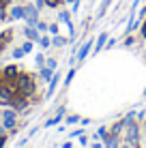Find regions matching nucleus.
Wrapping results in <instances>:
<instances>
[{
    "label": "nucleus",
    "mask_w": 146,
    "mask_h": 148,
    "mask_svg": "<svg viewBox=\"0 0 146 148\" xmlns=\"http://www.w3.org/2000/svg\"><path fill=\"white\" fill-rule=\"evenodd\" d=\"M39 45H41L43 49H47V47H52V39L47 37V34H41L39 37Z\"/></svg>",
    "instance_id": "nucleus-17"
},
{
    "label": "nucleus",
    "mask_w": 146,
    "mask_h": 148,
    "mask_svg": "<svg viewBox=\"0 0 146 148\" xmlns=\"http://www.w3.org/2000/svg\"><path fill=\"white\" fill-rule=\"evenodd\" d=\"M4 131H7V129H4V125H0V135H4Z\"/></svg>",
    "instance_id": "nucleus-35"
},
{
    "label": "nucleus",
    "mask_w": 146,
    "mask_h": 148,
    "mask_svg": "<svg viewBox=\"0 0 146 148\" xmlns=\"http://www.w3.org/2000/svg\"><path fill=\"white\" fill-rule=\"evenodd\" d=\"M58 24H64V26H69L71 24V11H58Z\"/></svg>",
    "instance_id": "nucleus-12"
},
{
    "label": "nucleus",
    "mask_w": 146,
    "mask_h": 148,
    "mask_svg": "<svg viewBox=\"0 0 146 148\" xmlns=\"http://www.w3.org/2000/svg\"><path fill=\"white\" fill-rule=\"evenodd\" d=\"M52 45L54 47H64V45H67V39H64L62 34H54L52 37Z\"/></svg>",
    "instance_id": "nucleus-15"
},
{
    "label": "nucleus",
    "mask_w": 146,
    "mask_h": 148,
    "mask_svg": "<svg viewBox=\"0 0 146 148\" xmlns=\"http://www.w3.org/2000/svg\"><path fill=\"white\" fill-rule=\"evenodd\" d=\"M110 34L108 32H99V39L95 41V47H93V54H99L101 49H105V43H108Z\"/></svg>",
    "instance_id": "nucleus-8"
},
{
    "label": "nucleus",
    "mask_w": 146,
    "mask_h": 148,
    "mask_svg": "<svg viewBox=\"0 0 146 148\" xmlns=\"http://www.w3.org/2000/svg\"><path fill=\"white\" fill-rule=\"evenodd\" d=\"M45 67H49V69H54V71H56L58 62H56V60H54V58H47V60H45Z\"/></svg>",
    "instance_id": "nucleus-25"
},
{
    "label": "nucleus",
    "mask_w": 146,
    "mask_h": 148,
    "mask_svg": "<svg viewBox=\"0 0 146 148\" xmlns=\"http://www.w3.org/2000/svg\"><path fill=\"white\" fill-rule=\"evenodd\" d=\"M140 30H142V39H146V19L142 22V26H140Z\"/></svg>",
    "instance_id": "nucleus-31"
},
{
    "label": "nucleus",
    "mask_w": 146,
    "mask_h": 148,
    "mask_svg": "<svg viewBox=\"0 0 146 148\" xmlns=\"http://www.w3.org/2000/svg\"><path fill=\"white\" fill-rule=\"evenodd\" d=\"M13 39V30H4V32H0V54L4 52V47H7L9 43H11Z\"/></svg>",
    "instance_id": "nucleus-10"
},
{
    "label": "nucleus",
    "mask_w": 146,
    "mask_h": 148,
    "mask_svg": "<svg viewBox=\"0 0 146 148\" xmlns=\"http://www.w3.org/2000/svg\"><path fill=\"white\" fill-rule=\"evenodd\" d=\"M11 108L15 110V112H24L28 108V97H24V95H15L13 97V101H11Z\"/></svg>",
    "instance_id": "nucleus-5"
},
{
    "label": "nucleus",
    "mask_w": 146,
    "mask_h": 148,
    "mask_svg": "<svg viewBox=\"0 0 146 148\" xmlns=\"http://www.w3.org/2000/svg\"><path fill=\"white\" fill-rule=\"evenodd\" d=\"M93 2H95V0H93Z\"/></svg>",
    "instance_id": "nucleus-37"
},
{
    "label": "nucleus",
    "mask_w": 146,
    "mask_h": 148,
    "mask_svg": "<svg viewBox=\"0 0 146 148\" xmlns=\"http://www.w3.org/2000/svg\"><path fill=\"white\" fill-rule=\"evenodd\" d=\"M58 30H60L58 24H47V32L49 34H58Z\"/></svg>",
    "instance_id": "nucleus-24"
},
{
    "label": "nucleus",
    "mask_w": 146,
    "mask_h": 148,
    "mask_svg": "<svg viewBox=\"0 0 146 148\" xmlns=\"http://www.w3.org/2000/svg\"><path fill=\"white\" fill-rule=\"evenodd\" d=\"M24 56H26V54H24V49H22V47H15V49H13V58H15V60L24 58Z\"/></svg>",
    "instance_id": "nucleus-22"
},
{
    "label": "nucleus",
    "mask_w": 146,
    "mask_h": 148,
    "mask_svg": "<svg viewBox=\"0 0 146 148\" xmlns=\"http://www.w3.org/2000/svg\"><path fill=\"white\" fill-rule=\"evenodd\" d=\"M22 32H24V37H26L28 41H37V43H39V37H41V32H39L34 26H28V24H26Z\"/></svg>",
    "instance_id": "nucleus-9"
},
{
    "label": "nucleus",
    "mask_w": 146,
    "mask_h": 148,
    "mask_svg": "<svg viewBox=\"0 0 146 148\" xmlns=\"http://www.w3.org/2000/svg\"><path fill=\"white\" fill-rule=\"evenodd\" d=\"M62 4V0H45V7L47 9H58Z\"/></svg>",
    "instance_id": "nucleus-19"
},
{
    "label": "nucleus",
    "mask_w": 146,
    "mask_h": 148,
    "mask_svg": "<svg viewBox=\"0 0 146 148\" xmlns=\"http://www.w3.org/2000/svg\"><path fill=\"white\" fill-rule=\"evenodd\" d=\"M24 19L28 26H37L39 22V9L34 4H24Z\"/></svg>",
    "instance_id": "nucleus-2"
},
{
    "label": "nucleus",
    "mask_w": 146,
    "mask_h": 148,
    "mask_svg": "<svg viewBox=\"0 0 146 148\" xmlns=\"http://www.w3.org/2000/svg\"><path fill=\"white\" fill-rule=\"evenodd\" d=\"M80 120H82V118H80V116H75V114H73V116H69V118L64 120V122H67V125H75V122H80Z\"/></svg>",
    "instance_id": "nucleus-26"
},
{
    "label": "nucleus",
    "mask_w": 146,
    "mask_h": 148,
    "mask_svg": "<svg viewBox=\"0 0 146 148\" xmlns=\"http://www.w3.org/2000/svg\"><path fill=\"white\" fill-rule=\"evenodd\" d=\"M58 82H60V73H54V77L49 79V86H47V92H45V97H52L54 92H56V88H58Z\"/></svg>",
    "instance_id": "nucleus-11"
},
{
    "label": "nucleus",
    "mask_w": 146,
    "mask_h": 148,
    "mask_svg": "<svg viewBox=\"0 0 146 148\" xmlns=\"http://www.w3.org/2000/svg\"><path fill=\"white\" fill-rule=\"evenodd\" d=\"M135 43V39H133V34H127V39H125V47H131V45Z\"/></svg>",
    "instance_id": "nucleus-27"
},
{
    "label": "nucleus",
    "mask_w": 146,
    "mask_h": 148,
    "mask_svg": "<svg viewBox=\"0 0 146 148\" xmlns=\"http://www.w3.org/2000/svg\"><path fill=\"white\" fill-rule=\"evenodd\" d=\"M0 120H2V110H0Z\"/></svg>",
    "instance_id": "nucleus-36"
},
{
    "label": "nucleus",
    "mask_w": 146,
    "mask_h": 148,
    "mask_svg": "<svg viewBox=\"0 0 146 148\" xmlns=\"http://www.w3.org/2000/svg\"><path fill=\"white\" fill-rule=\"evenodd\" d=\"M64 4H73V2H77V0H62Z\"/></svg>",
    "instance_id": "nucleus-34"
},
{
    "label": "nucleus",
    "mask_w": 146,
    "mask_h": 148,
    "mask_svg": "<svg viewBox=\"0 0 146 148\" xmlns=\"http://www.w3.org/2000/svg\"><path fill=\"white\" fill-rule=\"evenodd\" d=\"M9 19H11V22L24 19V4H13V7L9 9Z\"/></svg>",
    "instance_id": "nucleus-7"
},
{
    "label": "nucleus",
    "mask_w": 146,
    "mask_h": 148,
    "mask_svg": "<svg viewBox=\"0 0 146 148\" xmlns=\"http://www.w3.org/2000/svg\"><path fill=\"white\" fill-rule=\"evenodd\" d=\"M19 75V67H15V64H7L2 71H0V77L2 79H15Z\"/></svg>",
    "instance_id": "nucleus-6"
},
{
    "label": "nucleus",
    "mask_w": 146,
    "mask_h": 148,
    "mask_svg": "<svg viewBox=\"0 0 146 148\" xmlns=\"http://www.w3.org/2000/svg\"><path fill=\"white\" fill-rule=\"evenodd\" d=\"M2 125L7 131L15 129V125H17V112L15 110H2Z\"/></svg>",
    "instance_id": "nucleus-3"
},
{
    "label": "nucleus",
    "mask_w": 146,
    "mask_h": 148,
    "mask_svg": "<svg viewBox=\"0 0 146 148\" xmlns=\"http://www.w3.org/2000/svg\"><path fill=\"white\" fill-rule=\"evenodd\" d=\"M34 62H37V67H39V69L45 67V56H43V54H37V56H34Z\"/></svg>",
    "instance_id": "nucleus-21"
},
{
    "label": "nucleus",
    "mask_w": 146,
    "mask_h": 148,
    "mask_svg": "<svg viewBox=\"0 0 146 148\" xmlns=\"http://www.w3.org/2000/svg\"><path fill=\"white\" fill-rule=\"evenodd\" d=\"M34 28H37L39 32H47V24H45V22H41V19L37 22V26H34Z\"/></svg>",
    "instance_id": "nucleus-23"
},
{
    "label": "nucleus",
    "mask_w": 146,
    "mask_h": 148,
    "mask_svg": "<svg viewBox=\"0 0 146 148\" xmlns=\"http://www.w3.org/2000/svg\"><path fill=\"white\" fill-rule=\"evenodd\" d=\"M15 84H17V92L24 95V97H32L34 90H37V86H34V77L30 73H24V71H19V75L15 77Z\"/></svg>",
    "instance_id": "nucleus-1"
},
{
    "label": "nucleus",
    "mask_w": 146,
    "mask_h": 148,
    "mask_svg": "<svg viewBox=\"0 0 146 148\" xmlns=\"http://www.w3.org/2000/svg\"><path fill=\"white\" fill-rule=\"evenodd\" d=\"M54 73H56V71L54 69H49V67H41V71H39V75H41V79H45V82H49L54 77Z\"/></svg>",
    "instance_id": "nucleus-14"
},
{
    "label": "nucleus",
    "mask_w": 146,
    "mask_h": 148,
    "mask_svg": "<svg viewBox=\"0 0 146 148\" xmlns=\"http://www.w3.org/2000/svg\"><path fill=\"white\" fill-rule=\"evenodd\" d=\"M75 73H77V71L75 69H69V73H67V77H64V86H69L73 82V77H75Z\"/></svg>",
    "instance_id": "nucleus-20"
},
{
    "label": "nucleus",
    "mask_w": 146,
    "mask_h": 148,
    "mask_svg": "<svg viewBox=\"0 0 146 148\" xmlns=\"http://www.w3.org/2000/svg\"><path fill=\"white\" fill-rule=\"evenodd\" d=\"M110 4H112V0H103V2H101V7H99V11H97V17H99V19L105 17V13H108Z\"/></svg>",
    "instance_id": "nucleus-16"
},
{
    "label": "nucleus",
    "mask_w": 146,
    "mask_h": 148,
    "mask_svg": "<svg viewBox=\"0 0 146 148\" xmlns=\"http://www.w3.org/2000/svg\"><path fill=\"white\" fill-rule=\"evenodd\" d=\"M99 135H101L103 140H105V137H108V129H105V127H99V131H97V137H99Z\"/></svg>",
    "instance_id": "nucleus-28"
},
{
    "label": "nucleus",
    "mask_w": 146,
    "mask_h": 148,
    "mask_svg": "<svg viewBox=\"0 0 146 148\" xmlns=\"http://www.w3.org/2000/svg\"><path fill=\"white\" fill-rule=\"evenodd\" d=\"M9 4H11V0H0V7H4V9H7Z\"/></svg>",
    "instance_id": "nucleus-33"
},
{
    "label": "nucleus",
    "mask_w": 146,
    "mask_h": 148,
    "mask_svg": "<svg viewBox=\"0 0 146 148\" xmlns=\"http://www.w3.org/2000/svg\"><path fill=\"white\" fill-rule=\"evenodd\" d=\"M32 47H34V41H24V45H22V49H24V54H30L32 52Z\"/></svg>",
    "instance_id": "nucleus-18"
},
{
    "label": "nucleus",
    "mask_w": 146,
    "mask_h": 148,
    "mask_svg": "<svg viewBox=\"0 0 146 148\" xmlns=\"http://www.w3.org/2000/svg\"><path fill=\"white\" fill-rule=\"evenodd\" d=\"M4 144H7V135H0V148H4Z\"/></svg>",
    "instance_id": "nucleus-32"
},
{
    "label": "nucleus",
    "mask_w": 146,
    "mask_h": 148,
    "mask_svg": "<svg viewBox=\"0 0 146 148\" xmlns=\"http://www.w3.org/2000/svg\"><path fill=\"white\" fill-rule=\"evenodd\" d=\"M34 7H37L39 11H41V9L45 7V0H34Z\"/></svg>",
    "instance_id": "nucleus-30"
},
{
    "label": "nucleus",
    "mask_w": 146,
    "mask_h": 148,
    "mask_svg": "<svg viewBox=\"0 0 146 148\" xmlns=\"http://www.w3.org/2000/svg\"><path fill=\"white\" fill-rule=\"evenodd\" d=\"M93 47H95V41L93 39H86V41H84V45L77 49V54H75V60H77V62H84V60L88 58V54L93 52Z\"/></svg>",
    "instance_id": "nucleus-4"
},
{
    "label": "nucleus",
    "mask_w": 146,
    "mask_h": 148,
    "mask_svg": "<svg viewBox=\"0 0 146 148\" xmlns=\"http://www.w3.org/2000/svg\"><path fill=\"white\" fill-rule=\"evenodd\" d=\"M114 45H116V39H108V43H105V49H112Z\"/></svg>",
    "instance_id": "nucleus-29"
},
{
    "label": "nucleus",
    "mask_w": 146,
    "mask_h": 148,
    "mask_svg": "<svg viewBox=\"0 0 146 148\" xmlns=\"http://www.w3.org/2000/svg\"><path fill=\"white\" fill-rule=\"evenodd\" d=\"M105 146H108V148H118V135L116 133H108V137H105Z\"/></svg>",
    "instance_id": "nucleus-13"
}]
</instances>
